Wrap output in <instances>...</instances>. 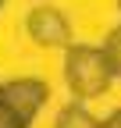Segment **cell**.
<instances>
[{
	"label": "cell",
	"instance_id": "6da1fadb",
	"mask_svg": "<svg viewBox=\"0 0 121 128\" xmlns=\"http://www.w3.org/2000/svg\"><path fill=\"white\" fill-rule=\"evenodd\" d=\"M114 78L118 75H114L103 46L71 43L64 50V86H68V92L75 100H96V96H103Z\"/></svg>",
	"mask_w": 121,
	"mask_h": 128
},
{
	"label": "cell",
	"instance_id": "7a4b0ae2",
	"mask_svg": "<svg viewBox=\"0 0 121 128\" xmlns=\"http://www.w3.org/2000/svg\"><path fill=\"white\" fill-rule=\"evenodd\" d=\"M25 32L43 50H68L71 46V25L57 7H32L25 18Z\"/></svg>",
	"mask_w": 121,
	"mask_h": 128
},
{
	"label": "cell",
	"instance_id": "3957f363",
	"mask_svg": "<svg viewBox=\"0 0 121 128\" xmlns=\"http://www.w3.org/2000/svg\"><path fill=\"white\" fill-rule=\"evenodd\" d=\"M54 128H100V121L89 114L82 103H68V107H60V110H57Z\"/></svg>",
	"mask_w": 121,
	"mask_h": 128
},
{
	"label": "cell",
	"instance_id": "277c9868",
	"mask_svg": "<svg viewBox=\"0 0 121 128\" xmlns=\"http://www.w3.org/2000/svg\"><path fill=\"white\" fill-rule=\"evenodd\" d=\"M28 124H32V118L0 92V128H28Z\"/></svg>",
	"mask_w": 121,
	"mask_h": 128
},
{
	"label": "cell",
	"instance_id": "5b68a950",
	"mask_svg": "<svg viewBox=\"0 0 121 128\" xmlns=\"http://www.w3.org/2000/svg\"><path fill=\"white\" fill-rule=\"evenodd\" d=\"M103 50H107V60H110L114 75L121 78V28H114L110 36H107V43H103Z\"/></svg>",
	"mask_w": 121,
	"mask_h": 128
},
{
	"label": "cell",
	"instance_id": "8992f818",
	"mask_svg": "<svg viewBox=\"0 0 121 128\" xmlns=\"http://www.w3.org/2000/svg\"><path fill=\"white\" fill-rule=\"evenodd\" d=\"M100 128H121V107H118V110H110V114L100 121Z\"/></svg>",
	"mask_w": 121,
	"mask_h": 128
},
{
	"label": "cell",
	"instance_id": "52a82bcc",
	"mask_svg": "<svg viewBox=\"0 0 121 128\" xmlns=\"http://www.w3.org/2000/svg\"><path fill=\"white\" fill-rule=\"evenodd\" d=\"M118 7H121V0H118Z\"/></svg>",
	"mask_w": 121,
	"mask_h": 128
},
{
	"label": "cell",
	"instance_id": "ba28073f",
	"mask_svg": "<svg viewBox=\"0 0 121 128\" xmlns=\"http://www.w3.org/2000/svg\"><path fill=\"white\" fill-rule=\"evenodd\" d=\"M0 4H4V0H0Z\"/></svg>",
	"mask_w": 121,
	"mask_h": 128
}]
</instances>
